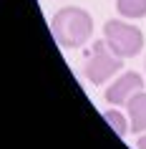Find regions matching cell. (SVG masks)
I'll list each match as a JSON object with an SVG mask.
<instances>
[{
    "mask_svg": "<svg viewBox=\"0 0 146 149\" xmlns=\"http://www.w3.org/2000/svg\"><path fill=\"white\" fill-rule=\"evenodd\" d=\"M51 31L53 38L58 40V46L63 48H81L88 43L93 36V18L86 13L83 8H61L51 20Z\"/></svg>",
    "mask_w": 146,
    "mask_h": 149,
    "instance_id": "6da1fadb",
    "label": "cell"
},
{
    "mask_svg": "<svg viewBox=\"0 0 146 149\" xmlns=\"http://www.w3.org/2000/svg\"><path fill=\"white\" fill-rule=\"evenodd\" d=\"M103 40L121 58H131L144 48V33L126 20H108L103 25Z\"/></svg>",
    "mask_w": 146,
    "mask_h": 149,
    "instance_id": "7a4b0ae2",
    "label": "cell"
},
{
    "mask_svg": "<svg viewBox=\"0 0 146 149\" xmlns=\"http://www.w3.org/2000/svg\"><path fill=\"white\" fill-rule=\"evenodd\" d=\"M121 71V56H116L111 48H108L106 40H98L96 46H93L91 56L86 58L83 63V76L91 84L101 86V84H106L113 73Z\"/></svg>",
    "mask_w": 146,
    "mask_h": 149,
    "instance_id": "3957f363",
    "label": "cell"
},
{
    "mask_svg": "<svg viewBox=\"0 0 146 149\" xmlns=\"http://www.w3.org/2000/svg\"><path fill=\"white\" fill-rule=\"evenodd\" d=\"M144 88V79L138 76L136 71H126L121 73L118 79L106 88V101L111 106H123V104H129V99L134 94H138Z\"/></svg>",
    "mask_w": 146,
    "mask_h": 149,
    "instance_id": "277c9868",
    "label": "cell"
},
{
    "mask_svg": "<svg viewBox=\"0 0 146 149\" xmlns=\"http://www.w3.org/2000/svg\"><path fill=\"white\" fill-rule=\"evenodd\" d=\"M126 111H129V119H131V132L144 134L146 132V94L144 91H138L129 99Z\"/></svg>",
    "mask_w": 146,
    "mask_h": 149,
    "instance_id": "5b68a950",
    "label": "cell"
},
{
    "mask_svg": "<svg viewBox=\"0 0 146 149\" xmlns=\"http://www.w3.org/2000/svg\"><path fill=\"white\" fill-rule=\"evenodd\" d=\"M116 10L121 18H144L146 15V0H116Z\"/></svg>",
    "mask_w": 146,
    "mask_h": 149,
    "instance_id": "8992f818",
    "label": "cell"
},
{
    "mask_svg": "<svg viewBox=\"0 0 146 149\" xmlns=\"http://www.w3.org/2000/svg\"><path fill=\"white\" fill-rule=\"evenodd\" d=\"M103 119L111 124V129L116 132V136H126V134H129V129H131L129 116H123L118 109H108L106 114H103Z\"/></svg>",
    "mask_w": 146,
    "mask_h": 149,
    "instance_id": "52a82bcc",
    "label": "cell"
},
{
    "mask_svg": "<svg viewBox=\"0 0 146 149\" xmlns=\"http://www.w3.org/2000/svg\"><path fill=\"white\" fill-rule=\"evenodd\" d=\"M136 149H146V132H144V134H138V139H136Z\"/></svg>",
    "mask_w": 146,
    "mask_h": 149,
    "instance_id": "ba28073f",
    "label": "cell"
}]
</instances>
